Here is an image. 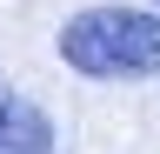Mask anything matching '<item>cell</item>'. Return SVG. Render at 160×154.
<instances>
[{
  "label": "cell",
  "instance_id": "obj_2",
  "mask_svg": "<svg viewBox=\"0 0 160 154\" xmlns=\"http://www.w3.org/2000/svg\"><path fill=\"white\" fill-rule=\"evenodd\" d=\"M0 154H53V121L0 81Z\"/></svg>",
  "mask_w": 160,
  "mask_h": 154
},
{
  "label": "cell",
  "instance_id": "obj_1",
  "mask_svg": "<svg viewBox=\"0 0 160 154\" xmlns=\"http://www.w3.org/2000/svg\"><path fill=\"white\" fill-rule=\"evenodd\" d=\"M60 61L87 81L160 74V13L147 7H87L60 27Z\"/></svg>",
  "mask_w": 160,
  "mask_h": 154
}]
</instances>
